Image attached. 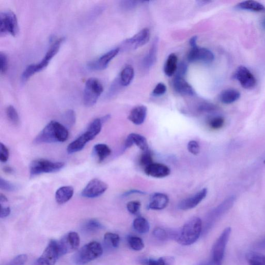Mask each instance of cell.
I'll use <instances>...</instances> for the list:
<instances>
[{"label": "cell", "mask_w": 265, "mask_h": 265, "mask_svg": "<svg viewBox=\"0 0 265 265\" xmlns=\"http://www.w3.org/2000/svg\"><path fill=\"white\" fill-rule=\"evenodd\" d=\"M102 124L101 118L96 119L90 123L87 130L82 134L88 142L93 140L100 133Z\"/></svg>", "instance_id": "24"}, {"label": "cell", "mask_w": 265, "mask_h": 265, "mask_svg": "<svg viewBox=\"0 0 265 265\" xmlns=\"http://www.w3.org/2000/svg\"><path fill=\"white\" fill-rule=\"evenodd\" d=\"M64 41V38L56 40L54 43L51 45L45 56L40 62L28 66L21 75V80L22 82H26L33 75L44 70L48 65L51 60L58 53Z\"/></svg>", "instance_id": "3"}, {"label": "cell", "mask_w": 265, "mask_h": 265, "mask_svg": "<svg viewBox=\"0 0 265 265\" xmlns=\"http://www.w3.org/2000/svg\"><path fill=\"white\" fill-rule=\"evenodd\" d=\"M19 30L18 20L12 11H4L0 13V34L1 36L6 34L15 36Z\"/></svg>", "instance_id": "9"}, {"label": "cell", "mask_w": 265, "mask_h": 265, "mask_svg": "<svg viewBox=\"0 0 265 265\" xmlns=\"http://www.w3.org/2000/svg\"><path fill=\"white\" fill-rule=\"evenodd\" d=\"M208 190L206 188L196 193L191 197L183 200L179 204V208L183 210H190L198 206L203 200L206 198Z\"/></svg>", "instance_id": "17"}, {"label": "cell", "mask_w": 265, "mask_h": 265, "mask_svg": "<svg viewBox=\"0 0 265 265\" xmlns=\"http://www.w3.org/2000/svg\"><path fill=\"white\" fill-rule=\"evenodd\" d=\"M11 210L10 207H3L1 206V213H0V218L1 219L5 218L9 216L11 214Z\"/></svg>", "instance_id": "54"}, {"label": "cell", "mask_w": 265, "mask_h": 265, "mask_svg": "<svg viewBox=\"0 0 265 265\" xmlns=\"http://www.w3.org/2000/svg\"><path fill=\"white\" fill-rule=\"evenodd\" d=\"M133 144H135L143 152L149 150L147 140L144 136L136 133H132L129 135Z\"/></svg>", "instance_id": "34"}, {"label": "cell", "mask_w": 265, "mask_h": 265, "mask_svg": "<svg viewBox=\"0 0 265 265\" xmlns=\"http://www.w3.org/2000/svg\"><path fill=\"white\" fill-rule=\"evenodd\" d=\"M224 122V119L223 117L217 116L211 119L209 124L212 129L217 130L223 127Z\"/></svg>", "instance_id": "42"}, {"label": "cell", "mask_w": 265, "mask_h": 265, "mask_svg": "<svg viewBox=\"0 0 265 265\" xmlns=\"http://www.w3.org/2000/svg\"><path fill=\"white\" fill-rule=\"evenodd\" d=\"M64 165L65 164L61 162L37 159L33 161L30 165V176L34 177L42 174L56 173L62 169Z\"/></svg>", "instance_id": "5"}, {"label": "cell", "mask_w": 265, "mask_h": 265, "mask_svg": "<svg viewBox=\"0 0 265 265\" xmlns=\"http://www.w3.org/2000/svg\"><path fill=\"white\" fill-rule=\"evenodd\" d=\"M63 119L66 126H73L75 124L76 120L74 111L71 109L67 110L63 115Z\"/></svg>", "instance_id": "40"}, {"label": "cell", "mask_w": 265, "mask_h": 265, "mask_svg": "<svg viewBox=\"0 0 265 265\" xmlns=\"http://www.w3.org/2000/svg\"><path fill=\"white\" fill-rule=\"evenodd\" d=\"M9 156V150L3 143H0V160L5 163L8 161Z\"/></svg>", "instance_id": "47"}, {"label": "cell", "mask_w": 265, "mask_h": 265, "mask_svg": "<svg viewBox=\"0 0 265 265\" xmlns=\"http://www.w3.org/2000/svg\"><path fill=\"white\" fill-rule=\"evenodd\" d=\"M235 200V196H230L210 213L206 224L203 226V232L204 234L208 233L217 221L233 206Z\"/></svg>", "instance_id": "7"}, {"label": "cell", "mask_w": 265, "mask_h": 265, "mask_svg": "<svg viewBox=\"0 0 265 265\" xmlns=\"http://www.w3.org/2000/svg\"><path fill=\"white\" fill-rule=\"evenodd\" d=\"M168 203L169 198L167 195L162 193H156L152 195L148 207L152 210H162L167 206Z\"/></svg>", "instance_id": "20"}, {"label": "cell", "mask_w": 265, "mask_h": 265, "mask_svg": "<svg viewBox=\"0 0 265 265\" xmlns=\"http://www.w3.org/2000/svg\"><path fill=\"white\" fill-rule=\"evenodd\" d=\"M133 194H145V193H144V192H142L141 191H139V190H132L127 191V192L124 193L123 194V196H125V197H126V196H129L130 195Z\"/></svg>", "instance_id": "55"}, {"label": "cell", "mask_w": 265, "mask_h": 265, "mask_svg": "<svg viewBox=\"0 0 265 265\" xmlns=\"http://www.w3.org/2000/svg\"><path fill=\"white\" fill-rule=\"evenodd\" d=\"M231 231V228H226L213 245L212 250V259L210 261L213 263L217 265H222Z\"/></svg>", "instance_id": "8"}, {"label": "cell", "mask_w": 265, "mask_h": 265, "mask_svg": "<svg viewBox=\"0 0 265 265\" xmlns=\"http://www.w3.org/2000/svg\"><path fill=\"white\" fill-rule=\"evenodd\" d=\"M250 265H265V255L258 252H250L246 255Z\"/></svg>", "instance_id": "36"}, {"label": "cell", "mask_w": 265, "mask_h": 265, "mask_svg": "<svg viewBox=\"0 0 265 265\" xmlns=\"http://www.w3.org/2000/svg\"><path fill=\"white\" fill-rule=\"evenodd\" d=\"M206 265V264H204V265Z\"/></svg>", "instance_id": "62"}, {"label": "cell", "mask_w": 265, "mask_h": 265, "mask_svg": "<svg viewBox=\"0 0 265 265\" xmlns=\"http://www.w3.org/2000/svg\"><path fill=\"white\" fill-rule=\"evenodd\" d=\"M147 115V108L143 105L134 108L130 112L128 119L135 125L143 124Z\"/></svg>", "instance_id": "21"}, {"label": "cell", "mask_w": 265, "mask_h": 265, "mask_svg": "<svg viewBox=\"0 0 265 265\" xmlns=\"http://www.w3.org/2000/svg\"><path fill=\"white\" fill-rule=\"evenodd\" d=\"M4 172L6 174H11L14 172V169L10 166H5L4 167Z\"/></svg>", "instance_id": "57"}, {"label": "cell", "mask_w": 265, "mask_h": 265, "mask_svg": "<svg viewBox=\"0 0 265 265\" xmlns=\"http://www.w3.org/2000/svg\"><path fill=\"white\" fill-rule=\"evenodd\" d=\"M104 243L110 248L116 249L119 246L120 243L119 236L112 233H107L104 235Z\"/></svg>", "instance_id": "37"}, {"label": "cell", "mask_w": 265, "mask_h": 265, "mask_svg": "<svg viewBox=\"0 0 265 265\" xmlns=\"http://www.w3.org/2000/svg\"><path fill=\"white\" fill-rule=\"evenodd\" d=\"M133 227L136 231L140 234H146L150 230V225L148 221L143 217H139L134 220Z\"/></svg>", "instance_id": "33"}, {"label": "cell", "mask_w": 265, "mask_h": 265, "mask_svg": "<svg viewBox=\"0 0 265 265\" xmlns=\"http://www.w3.org/2000/svg\"><path fill=\"white\" fill-rule=\"evenodd\" d=\"M173 87L175 91L183 96H193L195 92L191 86L183 78L175 76L173 81Z\"/></svg>", "instance_id": "19"}, {"label": "cell", "mask_w": 265, "mask_h": 265, "mask_svg": "<svg viewBox=\"0 0 265 265\" xmlns=\"http://www.w3.org/2000/svg\"><path fill=\"white\" fill-rule=\"evenodd\" d=\"M262 25L263 28L265 30V19H264V20L263 21Z\"/></svg>", "instance_id": "60"}, {"label": "cell", "mask_w": 265, "mask_h": 265, "mask_svg": "<svg viewBox=\"0 0 265 265\" xmlns=\"http://www.w3.org/2000/svg\"><path fill=\"white\" fill-rule=\"evenodd\" d=\"M127 241L134 250L141 251L144 248V243L140 237L131 236L127 237Z\"/></svg>", "instance_id": "38"}, {"label": "cell", "mask_w": 265, "mask_h": 265, "mask_svg": "<svg viewBox=\"0 0 265 265\" xmlns=\"http://www.w3.org/2000/svg\"><path fill=\"white\" fill-rule=\"evenodd\" d=\"M121 87L122 86L118 78L112 84V86H111L109 91L108 96L113 97L115 95L120 89H121Z\"/></svg>", "instance_id": "51"}, {"label": "cell", "mask_w": 265, "mask_h": 265, "mask_svg": "<svg viewBox=\"0 0 265 265\" xmlns=\"http://www.w3.org/2000/svg\"><path fill=\"white\" fill-rule=\"evenodd\" d=\"M80 242V237L78 233L71 232L65 234L60 241L57 242L60 257L78 249Z\"/></svg>", "instance_id": "10"}, {"label": "cell", "mask_w": 265, "mask_h": 265, "mask_svg": "<svg viewBox=\"0 0 265 265\" xmlns=\"http://www.w3.org/2000/svg\"><path fill=\"white\" fill-rule=\"evenodd\" d=\"M134 77L133 68L130 66H126L119 77V80L122 87H126L132 82Z\"/></svg>", "instance_id": "30"}, {"label": "cell", "mask_w": 265, "mask_h": 265, "mask_svg": "<svg viewBox=\"0 0 265 265\" xmlns=\"http://www.w3.org/2000/svg\"><path fill=\"white\" fill-rule=\"evenodd\" d=\"M8 202V199L5 195L3 194H0V203L1 204Z\"/></svg>", "instance_id": "59"}, {"label": "cell", "mask_w": 265, "mask_h": 265, "mask_svg": "<svg viewBox=\"0 0 265 265\" xmlns=\"http://www.w3.org/2000/svg\"><path fill=\"white\" fill-rule=\"evenodd\" d=\"M60 257L57 242L51 240L46 248L33 265H55Z\"/></svg>", "instance_id": "11"}, {"label": "cell", "mask_w": 265, "mask_h": 265, "mask_svg": "<svg viewBox=\"0 0 265 265\" xmlns=\"http://www.w3.org/2000/svg\"><path fill=\"white\" fill-rule=\"evenodd\" d=\"M150 32L148 28L142 30L140 32L123 42L125 46L132 49H138L146 45L150 40Z\"/></svg>", "instance_id": "16"}, {"label": "cell", "mask_w": 265, "mask_h": 265, "mask_svg": "<svg viewBox=\"0 0 265 265\" xmlns=\"http://www.w3.org/2000/svg\"><path fill=\"white\" fill-rule=\"evenodd\" d=\"M237 7L239 9L250 11L255 12H265V7L261 3L249 0L239 3Z\"/></svg>", "instance_id": "27"}, {"label": "cell", "mask_w": 265, "mask_h": 265, "mask_svg": "<svg viewBox=\"0 0 265 265\" xmlns=\"http://www.w3.org/2000/svg\"><path fill=\"white\" fill-rule=\"evenodd\" d=\"M107 184L99 179H94L91 181L82 192L83 197L94 199L99 197L107 190Z\"/></svg>", "instance_id": "12"}, {"label": "cell", "mask_w": 265, "mask_h": 265, "mask_svg": "<svg viewBox=\"0 0 265 265\" xmlns=\"http://www.w3.org/2000/svg\"><path fill=\"white\" fill-rule=\"evenodd\" d=\"M217 110V107L209 102H204L199 107V110L200 112L211 113Z\"/></svg>", "instance_id": "45"}, {"label": "cell", "mask_w": 265, "mask_h": 265, "mask_svg": "<svg viewBox=\"0 0 265 265\" xmlns=\"http://www.w3.org/2000/svg\"><path fill=\"white\" fill-rule=\"evenodd\" d=\"M214 59L215 56L210 50L198 46L192 48L187 55L188 61L190 62L200 61L209 64L212 62Z\"/></svg>", "instance_id": "14"}, {"label": "cell", "mask_w": 265, "mask_h": 265, "mask_svg": "<svg viewBox=\"0 0 265 265\" xmlns=\"http://www.w3.org/2000/svg\"><path fill=\"white\" fill-rule=\"evenodd\" d=\"M103 228V225L96 219H90L85 222L82 227V231L86 234L95 233Z\"/></svg>", "instance_id": "28"}, {"label": "cell", "mask_w": 265, "mask_h": 265, "mask_svg": "<svg viewBox=\"0 0 265 265\" xmlns=\"http://www.w3.org/2000/svg\"><path fill=\"white\" fill-rule=\"evenodd\" d=\"M141 206V203L139 201H131L127 203V209L133 215L138 213Z\"/></svg>", "instance_id": "44"}, {"label": "cell", "mask_w": 265, "mask_h": 265, "mask_svg": "<svg viewBox=\"0 0 265 265\" xmlns=\"http://www.w3.org/2000/svg\"><path fill=\"white\" fill-rule=\"evenodd\" d=\"M93 151L94 155L97 157L99 163L104 161L112 153V150L107 145L104 143L96 144L93 148Z\"/></svg>", "instance_id": "26"}, {"label": "cell", "mask_w": 265, "mask_h": 265, "mask_svg": "<svg viewBox=\"0 0 265 265\" xmlns=\"http://www.w3.org/2000/svg\"><path fill=\"white\" fill-rule=\"evenodd\" d=\"M187 150L192 155H198L200 152V146L198 142L195 141H191L188 143Z\"/></svg>", "instance_id": "46"}, {"label": "cell", "mask_w": 265, "mask_h": 265, "mask_svg": "<svg viewBox=\"0 0 265 265\" xmlns=\"http://www.w3.org/2000/svg\"><path fill=\"white\" fill-rule=\"evenodd\" d=\"M88 143V141L83 134L81 135L79 138L76 139L68 145L67 151L69 154H73L81 151L85 146V144Z\"/></svg>", "instance_id": "32"}, {"label": "cell", "mask_w": 265, "mask_h": 265, "mask_svg": "<svg viewBox=\"0 0 265 265\" xmlns=\"http://www.w3.org/2000/svg\"><path fill=\"white\" fill-rule=\"evenodd\" d=\"M120 50L121 48H117L109 51L96 61L89 62L88 64V67L90 70L94 71L105 70L110 62L119 54Z\"/></svg>", "instance_id": "15"}, {"label": "cell", "mask_w": 265, "mask_h": 265, "mask_svg": "<svg viewBox=\"0 0 265 265\" xmlns=\"http://www.w3.org/2000/svg\"><path fill=\"white\" fill-rule=\"evenodd\" d=\"M74 192L73 187L71 186H64L60 187L55 195L57 203L60 204H62L69 201L73 197Z\"/></svg>", "instance_id": "23"}, {"label": "cell", "mask_w": 265, "mask_h": 265, "mask_svg": "<svg viewBox=\"0 0 265 265\" xmlns=\"http://www.w3.org/2000/svg\"><path fill=\"white\" fill-rule=\"evenodd\" d=\"M203 231L201 219L195 217L188 221L181 230L177 233L176 241L183 245H189L194 244L200 238Z\"/></svg>", "instance_id": "2"}, {"label": "cell", "mask_w": 265, "mask_h": 265, "mask_svg": "<svg viewBox=\"0 0 265 265\" xmlns=\"http://www.w3.org/2000/svg\"><path fill=\"white\" fill-rule=\"evenodd\" d=\"M69 136L66 126L56 121L50 122L37 136V144L64 142Z\"/></svg>", "instance_id": "1"}, {"label": "cell", "mask_w": 265, "mask_h": 265, "mask_svg": "<svg viewBox=\"0 0 265 265\" xmlns=\"http://www.w3.org/2000/svg\"><path fill=\"white\" fill-rule=\"evenodd\" d=\"M187 70V65L185 63L182 62L178 65L176 76L183 78V76L185 74Z\"/></svg>", "instance_id": "53"}, {"label": "cell", "mask_w": 265, "mask_h": 265, "mask_svg": "<svg viewBox=\"0 0 265 265\" xmlns=\"http://www.w3.org/2000/svg\"><path fill=\"white\" fill-rule=\"evenodd\" d=\"M0 71L1 74H5L8 69V59L6 55L3 53H0Z\"/></svg>", "instance_id": "49"}, {"label": "cell", "mask_w": 265, "mask_h": 265, "mask_svg": "<svg viewBox=\"0 0 265 265\" xmlns=\"http://www.w3.org/2000/svg\"><path fill=\"white\" fill-rule=\"evenodd\" d=\"M153 163L151 152L149 150L143 151L140 159V164L146 168Z\"/></svg>", "instance_id": "41"}, {"label": "cell", "mask_w": 265, "mask_h": 265, "mask_svg": "<svg viewBox=\"0 0 265 265\" xmlns=\"http://www.w3.org/2000/svg\"><path fill=\"white\" fill-rule=\"evenodd\" d=\"M104 89L101 82L96 79H89L85 84L83 102L85 106L91 107L96 104Z\"/></svg>", "instance_id": "6"}, {"label": "cell", "mask_w": 265, "mask_h": 265, "mask_svg": "<svg viewBox=\"0 0 265 265\" xmlns=\"http://www.w3.org/2000/svg\"><path fill=\"white\" fill-rule=\"evenodd\" d=\"M234 78L245 89H252L256 84V80L253 74L248 68L244 66H240L237 68Z\"/></svg>", "instance_id": "13"}, {"label": "cell", "mask_w": 265, "mask_h": 265, "mask_svg": "<svg viewBox=\"0 0 265 265\" xmlns=\"http://www.w3.org/2000/svg\"><path fill=\"white\" fill-rule=\"evenodd\" d=\"M257 246L261 249H265V238L258 244Z\"/></svg>", "instance_id": "58"}, {"label": "cell", "mask_w": 265, "mask_h": 265, "mask_svg": "<svg viewBox=\"0 0 265 265\" xmlns=\"http://www.w3.org/2000/svg\"><path fill=\"white\" fill-rule=\"evenodd\" d=\"M167 88L165 84L163 83L160 82L156 85V87L153 90V95L156 96H160L164 95L166 92Z\"/></svg>", "instance_id": "50"}, {"label": "cell", "mask_w": 265, "mask_h": 265, "mask_svg": "<svg viewBox=\"0 0 265 265\" xmlns=\"http://www.w3.org/2000/svg\"><path fill=\"white\" fill-rule=\"evenodd\" d=\"M198 40V37L195 36L192 37L190 40V45L192 47V48L197 47V44H196V42H197Z\"/></svg>", "instance_id": "56"}, {"label": "cell", "mask_w": 265, "mask_h": 265, "mask_svg": "<svg viewBox=\"0 0 265 265\" xmlns=\"http://www.w3.org/2000/svg\"><path fill=\"white\" fill-rule=\"evenodd\" d=\"M0 188H1V190L7 192H14L17 189L16 185L5 180L2 177L0 178Z\"/></svg>", "instance_id": "43"}, {"label": "cell", "mask_w": 265, "mask_h": 265, "mask_svg": "<svg viewBox=\"0 0 265 265\" xmlns=\"http://www.w3.org/2000/svg\"><path fill=\"white\" fill-rule=\"evenodd\" d=\"M178 58L174 54H170L166 61L164 71L165 74L169 77L172 76L176 73L178 67Z\"/></svg>", "instance_id": "31"}, {"label": "cell", "mask_w": 265, "mask_h": 265, "mask_svg": "<svg viewBox=\"0 0 265 265\" xmlns=\"http://www.w3.org/2000/svg\"><path fill=\"white\" fill-rule=\"evenodd\" d=\"M140 2L135 1H124L121 3V6L122 9L125 10H130L133 9L138 5Z\"/></svg>", "instance_id": "52"}, {"label": "cell", "mask_w": 265, "mask_h": 265, "mask_svg": "<svg viewBox=\"0 0 265 265\" xmlns=\"http://www.w3.org/2000/svg\"><path fill=\"white\" fill-rule=\"evenodd\" d=\"M103 252L101 245L92 242L84 245L76 253L73 258L74 263L78 265L87 264L100 257Z\"/></svg>", "instance_id": "4"}, {"label": "cell", "mask_w": 265, "mask_h": 265, "mask_svg": "<svg viewBox=\"0 0 265 265\" xmlns=\"http://www.w3.org/2000/svg\"><path fill=\"white\" fill-rule=\"evenodd\" d=\"M28 260L26 254H20L16 256L10 263L9 265H24Z\"/></svg>", "instance_id": "48"}, {"label": "cell", "mask_w": 265, "mask_h": 265, "mask_svg": "<svg viewBox=\"0 0 265 265\" xmlns=\"http://www.w3.org/2000/svg\"><path fill=\"white\" fill-rule=\"evenodd\" d=\"M241 97V93L234 89H228L222 91L220 95V100L222 103L230 104L233 103Z\"/></svg>", "instance_id": "25"}, {"label": "cell", "mask_w": 265, "mask_h": 265, "mask_svg": "<svg viewBox=\"0 0 265 265\" xmlns=\"http://www.w3.org/2000/svg\"><path fill=\"white\" fill-rule=\"evenodd\" d=\"M264 163L265 164V160L264 161Z\"/></svg>", "instance_id": "61"}, {"label": "cell", "mask_w": 265, "mask_h": 265, "mask_svg": "<svg viewBox=\"0 0 265 265\" xmlns=\"http://www.w3.org/2000/svg\"><path fill=\"white\" fill-rule=\"evenodd\" d=\"M177 231L166 230L158 227L153 230V236L161 241H165L169 239H176Z\"/></svg>", "instance_id": "29"}, {"label": "cell", "mask_w": 265, "mask_h": 265, "mask_svg": "<svg viewBox=\"0 0 265 265\" xmlns=\"http://www.w3.org/2000/svg\"><path fill=\"white\" fill-rule=\"evenodd\" d=\"M158 46V39L154 40L151 46L148 54L143 60V65L146 69L150 68L155 64L156 62Z\"/></svg>", "instance_id": "22"}, {"label": "cell", "mask_w": 265, "mask_h": 265, "mask_svg": "<svg viewBox=\"0 0 265 265\" xmlns=\"http://www.w3.org/2000/svg\"><path fill=\"white\" fill-rule=\"evenodd\" d=\"M144 170L147 175L157 178H164L170 174L169 168L161 163H153L144 168Z\"/></svg>", "instance_id": "18"}, {"label": "cell", "mask_w": 265, "mask_h": 265, "mask_svg": "<svg viewBox=\"0 0 265 265\" xmlns=\"http://www.w3.org/2000/svg\"><path fill=\"white\" fill-rule=\"evenodd\" d=\"M6 115L9 121L14 125L20 123V117L18 113L13 106H8L6 109Z\"/></svg>", "instance_id": "39"}, {"label": "cell", "mask_w": 265, "mask_h": 265, "mask_svg": "<svg viewBox=\"0 0 265 265\" xmlns=\"http://www.w3.org/2000/svg\"><path fill=\"white\" fill-rule=\"evenodd\" d=\"M141 261L143 265H173L174 259L172 257H162L158 260L143 259Z\"/></svg>", "instance_id": "35"}]
</instances>
